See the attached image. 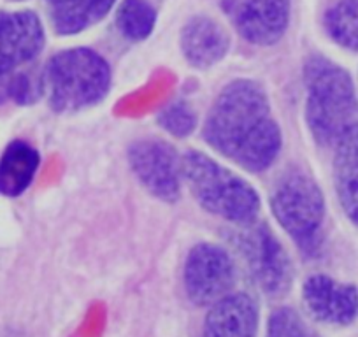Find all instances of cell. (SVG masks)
Masks as SVG:
<instances>
[{
  "instance_id": "8fae6325",
  "label": "cell",
  "mask_w": 358,
  "mask_h": 337,
  "mask_svg": "<svg viewBox=\"0 0 358 337\" xmlns=\"http://www.w3.org/2000/svg\"><path fill=\"white\" fill-rule=\"evenodd\" d=\"M44 32L34 13L0 15V71H16L43 50Z\"/></svg>"
},
{
  "instance_id": "5b68a950",
  "label": "cell",
  "mask_w": 358,
  "mask_h": 337,
  "mask_svg": "<svg viewBox=\"0 0 358 337\" xmlns=\"http://www.w3.org/2000/svg\"><path fill=\"white\" fill-rule=\"evenodd\" d=\"M271 206L280 225L308 257L318 255L323 243L325 202L315 181L304 173H288L271 195Z\"/></svg>"
},
{
  "instance_id": "e0dca14e",
  "label": "cell",
  "mask_w": 358,
  "mask_h": 337,
  "mask_svg": "<svg viewBox=\"0 0 358 337\" xmlns=\"http://www.w3.org/2000/svg\"><path fill=\"white\" fill-rule=\"evenodd\" d=\"M329 36L341 46L358 50V0H343L325 16Z\"/></svg>"
},
{
  "instance_id": "277c9868",
  "label": "cell",
  "mask_w": 358,
  "mask_h": 337,
  "mask_svg": "<svg viewBox=\"0 0 358 337\" xmlns=\"http://www.w3.org/2000/svg\"><path fill=\"white\" fill-rule=\"evenodd\" d=\"M181 167L192 194L206 211L234 223H251L257 218V192L229 168L199 151L185 155Z\"/></svg>"
},
{
  "instance_id": "8992f818",
  "label": "cell",
  "mask_w": 358,
  "mask_h": 337,
  "mask_svg": "<svg viewBox=\"0 0 358 337\" xmlns=\"http://www.w3.org/2000/svg\"><path fill=\"white\" fill-rule=\"evenodd\" d=\"M236 246L255 283L268 297H283L292 287L294 273L287 251L267 227H251L236 236Z\"/></svg>"
},
{
  "instance_id": "ffe728a7",
  "label": "cell",
  "mask_w": 358,
  "mask_h": 337,
  "mask_svg": "<svg viewBox=\"0 0 358 337\" xmlns=\"http://www.w3.org/2000/svg\"><path fill=\"white\" fill-rule=\"evenodd\" d=\"M265 337H320L292 308H280L271 315Z\"/></svg>"
},
{
  "instance_id": "7a4b0ae2",
  "label": "cell",
  "mask_w": 358,
  "mask_h": 337,
  "mask_svg": "<svg viewBox=\"0 0 358 337\" xmlns=\"http://www.w3.org/2000/svg\"><path fill=\"white\" fill-rule=\"evenodd\" d=\"M309 129L323 146L337 143L355 125L358 113L353 83L346 71L322 57L311 58L304 69Z\"/></svg>"
},
{
  "instance_id": "6da1fadb",
  "label": "cell",
  "mask_w": 358,
  "mask_h": 337,
  "mask_svg": "<svg viewBox=\"0 0 358 337\" xmlns=\"http://www.w3.org/2000/svg\"><path fill=\"white\" fill-rule=\"evenodd\" d=\"M204 137L216 151L248 171L271 167L281 150V132L264 88L237 79L218 95L209 111Z\"/></svg>"
},
{
  "instance_id": "ba28073f",
  "label": "cell",
  "mask_w": 358,
  "mask_h": 337,
  "mask_svg": "<svg viewBox=\"0 0 358 337\" xmlns=\"http://www.w3.org/2000/svg\"><path fill=\"white\" fill-rule=\"evenodd\" d=\"M237 32L260 46L283 37L290 20V0H222Z\"/></svg>"
},
{
  "instance_id": "5bb4252c",
  "label": "cell",
  "mask_w": 358,
  "mask_h": 337,
  "mask_svg": "<svg viewBox=\"0 0 358 337\" xmlns=\"http://www.w3.org/2000/svg\"><path fill=\"white\" fill-rule=\"evenodd\" d=\"M336 185L341 204L351 222L358 225V125L337 141Z\"/></svg>"
},
{
  "instance_id": "9a60e30c",
  "label": "cell",
  "mask_w": 358,
  "mask_h": 337,
  "mask_svg": "<svg viewBox=\"0 0 358 337\" xmlns=\"http://www.w3.org/2000/svg\"><path fill=\"white\" fill-rule=\"evenodd\" d=\"M39 167V153L30 144L15 141L0 157V194L18 197L32 183Z\"/></svg>"
},
{
  "instance_id": "30bf717a",
  "label": "cell",
  "mask_w": 358,
  "mask_h": 337,
  "mask_svg": "<svg viewBox=\"0 0 358 337\" xmlns=\"http://www.w3.org/2000/svg\"><path fill=\"white\" fill-rule=\"evenodd\" d=\"M302 299L309 315L329 325H350L358 316V292L351 285L339 283L316 274L302 287Z\"/></svg>"
},
{
  "instance_id": "3957f363",
  "label": "cell",
  "mask_w": 358,
  "mask_h": 337,
  "mask_svg": "<svg viewBox=\"0 0 358 337\" xmlns=\"http://www.w3.org/2000/svg\"><path fill=\"white\" fill-rule=\"evenodd\" d=\"M111 71L92 50H69L53 57L43 78V88L55 111L72 113L101 101L109 90Z\"/></svg>"
},
{
  "instance_id": "9c48e42d",
  "label": "cell",
  "mask_w": 358,
  "mask_h": 337,
  "mask_svg": "<svg viewBox=\"0 0 358 337\" xmlns=\"http://www.w3.org/2000/svg\"><path fill=\"white\" fill-rule=\"evenodd\" d=\"M129 160L141 183L162 201H176L179 195V162L174 150L160 141L132 144Z\"/></svg>"
},
{
  "instance_id": "2e32d148",
  "label": "cell",
  "mask_w": 358,
  "mask_h": 337,
  "mask_svg": "<svg viewBox=\"0 0 358 337\" xmlns=\"http://www.w3.org/2000/svg\"><path fill=\"white\" fill-rule=\"evenodd\" d=\"M115 0H48L50 18L55 30L71 36L101 22Z\"/></svg>"
},
{
  "instance_id": "44dd1931",
  "label": "cell",
  "mask_w": 358,
  "mask_h": 337,
  "mask_svg": "<svg viewBox=\"0 0 358 337\" xmlns=\"http://www.w3.org/2000/svg\"><path fill=\"white\" fill-rule=\"evenodd\" d=\"M160 125L176 137H185L195 129V113L187 102L176 101L160 113Z\"/></svg>"
},
{
  "instance_id": "7c38bea8",
  "label": "cell",
  "mask_w": 358,
  "mask_h": 337,
  "mask_svg": "<svg viewBox=\"0 0 358 337\" xmlns=\"http://www.w3.org/2000/svg\"><path fill=\"white\" fill-rule=\"evenodd\" d=\"M258 306L248 294H229L211 306L201 337H257Z\"/></svg>"
},
{
  "instance_id": "4fadbf2b",
  "label": "cell",
  "mask_w": 358,
  "mask_h": 337,
  "mask_svg": "<svg viewBox=\"0 0 358 337\" xmlns=\"http://www.w3.org/2000/svg\"><path fill=\"white\" fill-rule=\"evenodd\" d=\"M229 36L211 18L197 16L190 20L181 34V48L195 67H211L225 57L229 50Z\"/></svg>"
},
{
  "instance_id": "52a82bcc",
  "label": "cell",
  "mask_w": 358,
  "mask_h": 337,
  "mask_svg": "<svg viewBox=\"0 0 358 337\" xmlns=\"http://www.w3.org/2000/svg\"><path fill=\"white\" fill-rule=\"evenodd\" d=\"M236 269L230 255L215 244H197L185 266V288L195 306H213L230 294Z\"/></svg>"
},
{
  "instance_id": "ac0fdd59",
  "label": "cell",
  "mask_w": 358,
  "mask_h": 337,
  "mask_svg": "<svg viewBox=\"0 0 358 337\" xmlns=\"http://www.w3.org/2000/svg\"><path fill=\"white\" fill-rule=\"evenodd\" d=\"M155 20V9L146 0H123L118 9V27L129 39H146L153 32Z\"/></svg>"
},
{
  "instance_id": "d6986e66",
  "label": "cell",
  "mask_w": 358,
  "mask_h": 337,
  "mask_svg": "<svg viewBox=\"0 0 358 337\" xmlns=\"http://www.w3.org/2000/svg\"><path fill=\"white\" fill-rule=\"evenodd\" d=\"M43 81H37L30 72L0 71V104L15 101L16 104H30L39 97Z\"/></svg>"
}]
</instances>
